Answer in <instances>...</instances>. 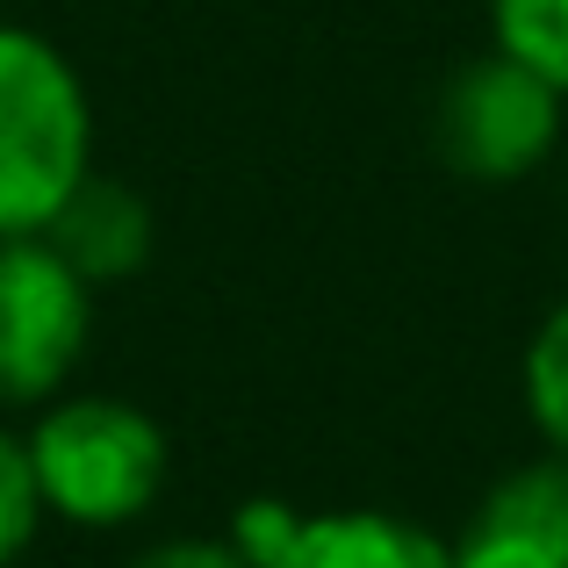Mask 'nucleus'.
Masks as SVG:
<instances>
[{
    "mask_svg": "<svg viewBox=\"0 0 568 568\" xmlns=\"http://www.w3.org/2000/svg\"><path fill=\"white\" fill-rule=\"evenodd\" d=\"M526 410L540 425V439L568 454V295L547 310V324L526 346Z\"/></svg>",
    "mask_w": 568,
    "mask_h": 568,
    "instance_id": "1a4fd4ad",
    "label": "nucleus"
},
{
    "mask_svg": "<svg viewBox=\"0 0 568 568\" xmlns=\"http://www.w3.org/2000/svg\"><path fill=\"white\" fill-rule=\"evenodd\" d=\"M37 489L72 526H130L166 483V432L115 396H72L29 439Z\"/></svg>",
    "mask_w": 568,
    "mask_h": 568,
    "instance_id": "f03ea898",
    "label": "nucleus"
},
{
    "mask_svg": "<svg viewBox=\"0 0 568 568\" xmlns=\"http://www.w3.org/2000/svg\"><path fill=\"white\" fill-rule=\"evenodd\" d=\"M43 518V489H37V460H29V446H14L8 432H0V568L29 547V532H37Z\"/></svg>",
    "mask_w": 568,
    "mask_h": 568,
    "instance_id": "9d476101",
    "label": "nucleus"
},
{
    "mask_svg": "<svg viewBox=\"0 0 568 568\" xmlns=\"http://www.w3.org/2000/svg\"><path fill=\"white\" fill-rule=\"evenodd\" d=\"M130 568H252L237 540H166L152 555H138Z\"/></svg>",
    "mask_w": 568,
    "mask_h": 568,
    "instance_id": "9b49d317",
    "label": "nucleus"
},
{
    "mask_svg": "<svg viewBox=\"0 0 568 568\" xmlns=\"http://www.w3.org/2000/svg\"><path fill=\"white\" fill-rule=\"evenodd\" d=\"M561 138V87L518 65L511 51H489L454 72L439 101V152L468 181H526L547 166Z\"/></svg>",
    "mask_w": 568,
    "mask_h": 568,
    "instance_id": "7ed1b4c3",
    "label": "nucleus"
},
{
    "mask_svg": "<svg viewBox=\"0 0 568 568\" xmlns=\"http://www.w3.org/2000/svg\"><path fill=\"white\" fill-rule=\"evenodd\" d=\"M489 29L497 51H511L568 94V0H489Z\"/></svg>",
    "mask_w": 568,
    "mask_h": 568,
    "instance_id": "6e6552de",
    "label": "nucleus"
},
{
    "mask_svg": "<svg viewBox=\"0 0 568 568\" xmlns=\"http://www.w3.org/2000/svg\"><path fill=\"white\" fill-rule=\"evenodd\" d=\"M87 346V281L43 237H0V403H37Z\"/></svg>",
    "mask_w": 568,
    "mask_h": 568,
    "instance_id": "20e7f679",
    "label": "nucleus"
},
{
    "mask_svg": "<svg viewBox=\"0 0 568 568\" xmlns=\"http://www.w3.org/2000/svg\"><path fill=\"white\" fill-rule=\"evenodd\" d=\"M37 237L87 281V288H109V281H130L152 260V209L123 181H94V173H87Z\"/></svg>",
    "mask_w": 568,
    "mask_h": 568,
    "instance_id": "0eeeda50",
    "label": "nucleus"
},
{
    "mask_svg": "<svg viewBox=\"0 0 568 568\" xmlns=\"http://www.w3.org/2000/svg\"><path fill=\"white\" fill-rule=\"evenodd\" d=\"M87 94L29 29H0V237H37L87 181Z\"/></svg>",
    "mask_w": 568,
    "mask_h": 568,
    "instance_id": "f257e3e1",
    "label": "nucleus"
},
{
    "mask_svg": "<svg viewBox=\"0 0 568 568\" xmlns=\"http://www.w3.org/2000/svg\"><path fill=\"white\" fill-rule=\"evenodd\" d=\"M237 547L252 568H454L439 532L396 511H317L288 518L281 504H252L237 518Z\"/></svg>",
    "mask_w": 568,
    "mask_h": 568,
    "instance_id": "39448f33",
    "label": "nucleus"
},
{
    "mask_svg": "<svg viewBox=\"0 0 568 568\" xmlns=\"http://www.w3.org/2000/svg\"><path fill=\"white\" fill-rule=\"evenodd\" d=\"M454 568H568V454L504 475L454 540Z\"/></svg>",
    "mask_w": 568,
    "mask_h": 568,
    "instance_id": "423d86ee",
    "label": "nucleus"
}]
</instances>
